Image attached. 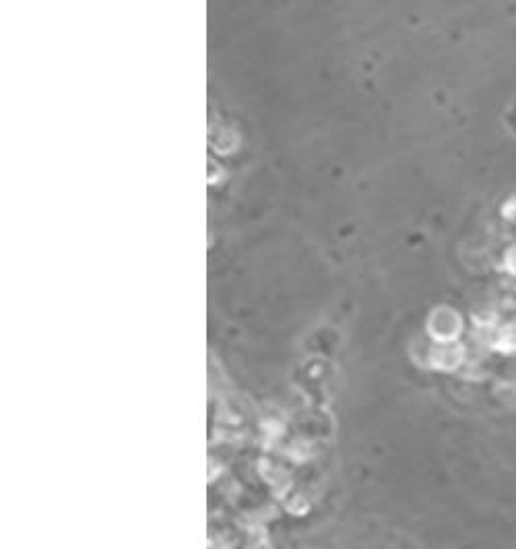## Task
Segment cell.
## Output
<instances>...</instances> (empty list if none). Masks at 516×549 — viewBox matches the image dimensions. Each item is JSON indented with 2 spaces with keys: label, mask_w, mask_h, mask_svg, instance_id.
<instances>
[{
  "label": "cell",
  "mask_w": 516,
  "mask_h": 549,
  "mask_svg": "<svg viewBox=\"0 0 516 549\" xmlns=\"http://www.w3.org/2000/svg\"><path fill=\"white\" fill-rule=\"evenodd\" d=\"M463 331V318L457 310H450V308H442L434 314L432 318V333L436 339L444 341V343H450L455 341Z\"/></svg>",
  "instance_id": "6da1fadb"
},
{
  "label": "cell",
  "mask_w": 516,
  "mask_h": 549,
  "mask_svg": "<svg viewBox=\"0 0 516 549\" xmlns=\"http://www.w3.org/2000/svg\"><path fill=\"white\" fill-rule=\"evenodd\" d=\"M490 333L488 347L502 353V355H514L516 353V316L508 318Z\"/></svg>",
  "instance_id": "7a4b0ae2"
},
{
  "label": "cell",
  "mask_w": 516,
  "mask_h": 549,
  "mask_svg": "<svg viewBox=\"0 0 516 549\" xmlns=\"http://www.w3.org/2000/svg\"><path fill=\"white\" fill-rule=\"evenodd\" d=\"M465 360V349L461 345H444L438 355L436 362L438 368H446V370H457Z\"/></svg>",
  "instance_id": "3957f363"
},
{
  "label": "cell",
  "mask_w": 516,
  "mask_h": 549,
  "mask_svg": "<svg viewBox=\"0 0 516 549\" xmlns=\"http://www.w3.org/2000/svg\"><path fill=\"white\" fill-rule=\"evenodd\" d=\"M496 397L510 409H516V382H502L496 389Z\"/></svg>",
  "instance_id": "277c9868"
},
{
  "label": "cell",
  "mask_w": 516,
  "mask_h": 549,
  "mask_svg": "<svg viewBox=\"0 0 516 549\" xmlns=\"http://www.w3.org/2000/svg\"><path fill=\"white\" fill-rule=\"evenodd\" d=\"M502 271L516 279V244H510L506 250H504V256H502Z\"/></svg>",
  "instance_id": "5b68a950"
},
{
  "label": "cell",
  "mask_w": 516,
  "mask_h": 549,
  "mask_svg": "<svg viewBox=\"0 0 516 549\" xmlns=\"http://www.w3.org/2000/svg\"><path fill=\"white\" fill-rule=\"evenodd\" d=\"M502 213H504V217H506V219H516V197H512L510 201H506V203H504Z\"/></svg>",
  "instance_id": "8992f818"
}]
</instances>
